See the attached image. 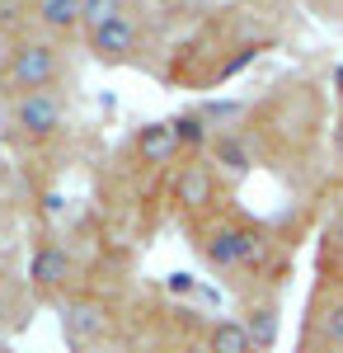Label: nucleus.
<instances>
[{
  "label": "nucleus",
  "instance_id": "nucleus-3",
  "mask_svg": "<svg viewBox=\"0 0 343 353\" xmlns=\"http://www.w3.org/2000/svg\"><path fill=\"white\" fill-rule=\"evenodd\" d=\"M273 43H278V33L264 24V14L249 0H236L226 10L202 14L198 24H188L165 48L160 81L169 90H202V94H211L226 81H236L240 71L259 52H268Z\"/></svg>",
  "mask_w": 343,
  "mask_h": 353
},
{
  "label": "nucleus",
  "instance_id": "nucleus-10",
  "mask_svg": "<svg viewBox=\"0 0 343 353\" xmlns=\"http://www.w3.org/2000/svg\"><path fill=\"white\" fill-rule=\"evenodd\" d=\"M207 161L226 174V184L236 189V184H245L254 170H259V156H254V141H249V132L245 128H221V132L211 137V146H207Z\"/></svg>",
  "mask_w": 343,
  "mask_h": 353
},
{
  "label": "nucleus",
  "instance_id": "nucleus-7",
  "mask_svg": "<svg viewBox=\"0 0 343 353\" xmlns=\"http://www.w3.org/2000/svg\"><path fill=\"white\" fill-rule=\"evenodd\" d=\"M5 123L10 137L24 146H48L61 141L71 128V104L61 90H33V94H10L5 99Z\"/></svg>",
  "mask_w": 343,
  "mask_h": 353
},
{
  "label": "nucleus",
  "instance_id": "nucleus-9",
  "mask_svg": "<svg viewBox=\"0 0 343 353\" xmlns=\"http://www.w3.org/2000/svg\"><path fill=\"white\" fill-rule=\"evenodd\" d=\"M184 137H179V123L174 118H151L141 123L132 137H127V165H136L141 179H169V170L184 161Z\"/></svg>",
  "mask_w": 343,
  "mask_h": 353
},
{
  "label": "nucleus",
  "instance_id": "nucleus-5",
  "mask_svg": "<svg viewBox=\"0 0 343 353\" xmlns=\"http://www.w3.org/2000/svg\"><path fill=\"white\" fill-rule=\"evenodd\" d=\"M226 203H231V184L207 156H184L165 179V208L174 212L179 231L211 217V212H221Z\"/></svg>",
  "mask_w": 343,
  "mask_h": 353
},
{
  "label": "nucleus",
  "instance_id": "nucleus-1",
  "mask_svg": "<svg viewBox=\"0 0 343 353\" xmlns=\"http://www.w3.org/2000/svg\"><path fill=\"white\" fill-rule=\"evenodd\" d=\"M329 123H334L329 90L306 71L273 81L259 99H249L240 118V128L254 141L259 170H268L291 193L320 189L329 170Z\"/></svg>",
  "mask_w": 343,
  "mask_h": 353
},
{
  "label": "nucleus",
  "instance_id": "nucleus-4",
  "mask_svg": "<svg viewBox=\"0 0 343 353\" xmlns=\"http://www.w3.org/2000/svg\"><path fill=\"white\" fill-rule=\"evenodd\" d=\"M80 43L99 66H132V71H156L160 76V61H165V48L156 43L151 5H136L127 14H113L104 24L85 28Z\"/></svg>",
  "mask_w": 343,
  "mask_h": 353
},
{
  "label": "nucleus",
  "instance_id": "nucleus-2",
  "mask_svg": "<svg viewBox=\"0 0 343 353\" xmlns=\"http://www.w3.org/2000/svg\"><path fill=\"white\" fill-rule=\"evenodd\" d=\"M184 241L198 254V264L236 301L282 297V288L291 278V241L273 221L254 217L249 208H240L236 198L221 212L184 226Z\"/></svg>",
  "mask_w": 343,
  "mask_h": 353
},
{
  "label": "nucleus",
  "instance_id": "nucleus-14",
  "mask_svg": "<svg viewBox=\"0 0 343 353\" xmlns=\"http://www.w3.org/2000/svg\"><path fill=\"white\" fill-rule=\"evenodd\" d=\"M329 174L343 189V104L334 109V123H329Z\"/></svg>",
  "mask_w": 343,
  "mask_h": 353
},
{
  "label": "nucleus",
  "instance_id": "nucleus-6",
  "mask_svg": "<svg viewBox=\"0 0 343 353\" xmlns=\"http://www.w3.org/2000/svg\"><path fill=\"white\" fill-rule=\"evenodd\" d=\"M66 81V43L43 38V33H19L0 61V85L10 94H33V90H61Z\"/></svg>",
  "mask_w": 343,
  "mask_h": 353
},
{
  "label": "nucleus",
  "instance_id": "nucleus-11",
  "mask_svg": "<svg viewBox=\"0 0 343 353\" xmlns=\"http://www.w3.org/2000/svg\"><path fill=\"white\" fill-rule=\"evenodd\" d=\"M28 19L43 38L71 43L85 33V0H28Z\"/></svg>",
  "mask_w": 343,
  "mask_h": 353
},
{
  "label": "nucleus",
  "instance_id": "nucleus-15",
  "mask_svg": "<svg viewBox=\"0 0 343 353\" xmlns=\"http://www.w3.org/2000/svg\"><path fill=\"white\" fill-rule=\"evenodd\" d=\"M306 14H315L320 24H343V0H301Z\"/></svg>",
  "mask_w": 343,
  "mask_h": 353
},
{
  "label": "nucleus",
  "instance_id": "nucleus-12",
  "mask_svg": "<svg viewBox=\"0 0 343 353\" xmlns=\"http://www.w3.org/2000/svg\"><path fill=\"white\" fill-rule=\"evenodd\" d=\"M240 321H245V330H249V339L259 344V353H273L278 334H282V297L240 301Z\"/></svg>",
  "mask_w": 343,
  "mask_h": 353
},
{
  "label": "nucleus",
  "instance_id": "nucleus-13",
  "mask_svg": "<svg viewBox=\"0 0 343 353\" xmlns=\"http://www.w3.org/2000/svg\"><path fill=\"white\" fill-rule=\"evenodd\" d=\"M207 353H259L240 316H211L207 321Z\"/></svg>",
  "mask_w": 343,
  "mask_h": 353
},
{
  "label": "nucleus",
  "instance_id": "nucleus-16",
  "mask_svg": "<svg viewBox=\"0 0 343 353\" xmlns=\"http://www.w3.org/2000/svg\"><path fill=\"white\" fill-rule=\"evenodd\" d=\"M146 5H156L160 14H184V10L193 5V0H146Z\"/></svg>",
  "mask_w": 343,
  "mask_h": 353
},
{
  "label": "nucleus",
  "instance_id": "nucleus-8",
  "mask_svg": "<svg viewBox=\"0 0 343 353\" xmlns=\"http://www.w3.org/2000/svg\"><path fill=\"white\" fill-rule=\"evenodd\" d=\"M80 278H85V269H80L71 245L52 241V236L33 245V254H28V292H33V297L61 306L66 297H76L80 288H85Z\"/></svg>",
  "mask_w": 343,
  "mask_h": 353
}]
</instances>
